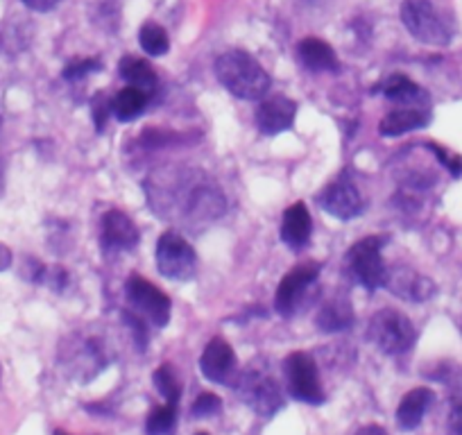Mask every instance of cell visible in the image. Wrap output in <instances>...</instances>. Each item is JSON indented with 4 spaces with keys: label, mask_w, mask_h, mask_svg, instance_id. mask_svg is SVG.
Returning a JSON list of instances; mask_svg holds the SVG:
<instances>
[{
    "label": "cell",
    "mask_w": 462,
    "mask_h": 435,
    "mask_svg": "<svg viewBox=\"0 0 462 435\" xmlns=\"http://www.w3.org/2000/svg\"><path fill=\"white\" fill-rule=\"evenodd\" d=\"M236 352L225 338H213L204 347L199 358V370L208 381L220 385H229L236 379Z\"/></svg>",
    "instance_id": "9a60e30c"
},
{
    "label": "cell",
    "mask_w": 462,
    "mask_h": 435,
    "mask_svg": "<svg viewBox=\"0 0 462 435\" xmlns=\"http://www.w3.org/2000/svg\"><path fill=\"white\" fill-rule=\"evenodd\" d=\"M28 10L32 12H42V14H46V12H52L57 5H60L61 0H21Z\"/></svg>",
    "instance_id": "836d02e7"
},
{
    "label": "cell",
    "mask_w": 462,
    "mask_h": 435,
    "mask_svg": "<svg viewBox=\"0 0 462 435\" xmlns=\"http://www.w3.org/2000/svg\"><path fill=\"white\" fill-rule=\"evenodd\" d=\"M283 375H286V388L292 399L310 403V406L324 403L327 394H324L322 384H319L318 363L313 361L310 354L292 352L283 361Z\"/></svg>",
    "instance_id": "ba28073f"
},
{
    "label": "cell",
    "mask_w": 462,
    "mask_h": 435,
    "mask_svg": "<svg viewBox=\"0 0 462 435\" xmlns=\"http://www.w3.org/2000/svg\"><path fill=\"white\" fill-rule=\"evenodd\" d=\"M356 435H390L383 426H376V424H367L363 429L356 430Z\"/></svg>",
    "instance_id": "d590c367"
},
{
    "label": "cell",
    "mask_w": 462,
    "mask_h": 435,
    "mask_svg": "<svg viewBox=\"0 0 462 435\" xmlns=\"http://www.w3.org/2000/svg\"><path fill=\"white\" fill-rule=\"evenodd\" d=\"M152 381H154V388H157V393L162 394L168 403L180 402L181 384H180V379H177V375H175V370H172L171 363H163L162 367H157L152 375Z\"/></svg>",
    "instance_id": "484cf974"
},
{
    "label": "cell",
    "mask_w": 462,
    "mask_h": 435,
    "mask_svg": "<svg viewBox=\"0 0 462 435\" xmlns=\"http://www.w3.org/2000/svg\"><path fill=\"white\" fill-rule=\"evenodd\" d=\"M379 91L383 93L388 100L399 102V105H406V106H426L429 105V96H426L424 88H421L420 84L412 82V79H408L406 75H402V73L390 75V78L381 84Z\"/></svg>",
    "instance_id": "7402d4cb"
},
{
    "label": "cell",
    "mask_w": 462,
    "mask_h": 435,
    "mask_svg": "<svg viewBox=\"0 0 462 435\" xmlns=\"http://www.w3.org/2000/svg\"><path fill=\"white\" fill-rule=\"evenodd\" d=\"M148 102H150L148 93L141 91V88L136 87H125L116 93L114 100H111V112L116 114L118 121L130 123V121H136V118L145 112Z\"/></svg>",
    "instance_id": "cb8c5ba5"
},
{
    "label": "cell",
    "mask_w": 462,
    "mask_h": 435,
    "mask_svg": "<svg viewBox=\"0 0 462 435\" xmlns=\"http://www.w3.org/2000/svg\"><path fill=\"white\" fill-rule=\"evenodd\" d=\"M125 292L132 309L139 315H143V318L148 319V322H152L154 327L163 329V327L171 322V297L163 291H159L152 282L139 277V274H132L125 283Z\"/></svg>",
    "instance_id": "30bf717a"
},
{
    "label": "cell",
    "mask_w": 462,
    "mask_h": 435,
    "mask_svg": "<svg viewBox=\"0 0 462 435\" xmlns=\"http://www.w3.org/2000/svg\"><path fill=\"white\" fill-rule=\"evenodd\" d=\"M402 21L408 32L426 46H448L453 28L433 0H403Z\"/></svg>",
    "instance_id": "277c9868"
},
{
    "label": "cell",
    "mask_w": 462,
    "mask_h": 435,
    "mask_svg": "<svg viewBox=\"0 0 462 435\" xmlns=\"http://www.w3.org/2000/svg\"><path fill=\"white\" fill-rule=\"evenodd\" d=\"M150 204L166 220H180L189 229L216 223L225 213L226 202L216 184L204 172L190 168H166L150 175Z\"/></svg>",
    "instance_id": "6da1fadb"
},
{
    "label": "cell",
    "mask_w": 462,
    "mask_h": 435,
    "mask_svg": "<svg viewBox=\"0 0 462 435\" xmlns=\"http://www.w3.org/2000/svg\"><path fill=\"white\" fill-rule=\"evenodd\" d=\"M177 421V403H166V406L154 408L145 420V433L148 435H166L171 433Z\"/></svg>",
    "instance_id": "4316f807"
},
{
    "label": "cell",
    "mask_w": 462,
    "mask_h": 435,
    "mask_svg": "<svg viewBox=\"0 0 462 435\" xmlns=\"http://www.w3.org/2000/svg\"><path fill=\"white\" fill-rule=\"evenodd\" d=\"M297 57H300V64L310 73H336L340 69L333 48L322 39L309 37L297 43Z\"/></svg>",
    "instance_id": "d6986e66"
},
{
    "label": "cell",
    "mask_w": 462,
    "mask_h": 435,
    "mask_svg": "<svg viewBox=\"0 0 462 435\" xmlns=\"http://www.w3.org/2000/svg\"><path fill=\"white\" fill-rule=\"evenodd\" d=\"M118 73H121V78L125 79L130 87L141 88V91H145L148 96H152V93L157 91V73H154L152 66L145 60H141V57H123L121 64H118Z\"/></svg>",
    "instance_id": "603a6c76"
},
{
    "label": "cell",
    "mask_w": 462,
    "mask_h": 435,
    "mask_svg": "<svg viewBox=\"0 0 462 435\" xmlns=\"http://www.w3.org/2000/svg\"><path fill=\"white\" fill-rule=\"evenodd\" d=\"M385 241H388V238L376 236V234L374 236H365L349 250V256H346L354 279H356L365 291L383 288L388 265H385L381 250H383Z\"/></svg>",
    "instance_id": "9c48e42d"
},
{
    "label": "cell",
    "mask_w": 462,
    "mask_h": 435,
    "mask_svg": "<svg viewBox=\"0 0 462 435\" xmlns=\"http://www.w3.org/2000/svg\"><path fill=\"white\" fill-rule=\"evenodd\" d=\"M383 288H388L393 295L402 297L406 301H429L435 295V283L426 274L408 268V265H394L385 273Z\"/></svg>",
    "instance_id": "5bb4252c"
},
{
    "label": "cell",
    "mask_w": 462,
    "mask_h": 435,
    "mask_svg": "<svg viewBox=\"0 0 462 435\" xmlns=\"http://www.w3.org/2000/svg\"><path fill=\"white\" fill-rule=\"evenodd\" d=\"M139 43L143 48L145 55L162 57L171 51V39L168 32L157 23H145L139 32Z\"/></svg>",
    "instance_id": "d4e9b609"
},
{
    "label": "cell",
    "mask_w": 462,
    "mask_h": 435,
    "mask_svg": "<svg viewBox=\"0 0 462 435\" xmlns=\"http://www.w3.org/2000/svg\"><path fill=\"white\" fill-rule=\"evenodd\" d=\"M319 274L318 264H304L292 268L286 277L282 279L277 288V295H274V309H277L279 315L283 318H291L297 310L300 301L304 300L306 291L315 283Z\"/></svg>",
    "instance_id": "7c38bea8"
},
{
    "label": "cell",
    "mask_w": 462,
    "mask_h": 435,
    "mask_svg": "<svg viewBox=\"0 0 462 435\" xmlns=\"http://www.w3.org/2000/svg\"><path fill=\"white\" fill-rule=\"evenodd\" d=\"M10 265H12V250L5 245V243H0V273H5Z\"/></svg>",
    "instance_id": "e575fe53"
},
{
    "label": "cell",
    "mask_w": 462,
    "mask_h": 435,
    "mask_svg": "<svg viewBox=\"0 0 462 435\" xmlns=\"http://www.w3.org/2000/svg\"><path fill=\"white\" fill-rule=\"evenodd\" d=\"M234 388H236L241 402L250 406L256 415L265 417V420L277 415L283 408L282 388L268 372L259 370V367H247L241 375H236Z\"/></svg>",
    "instance_id": "8992f818"
},
{
    "label": "cell",
    "mask_w": 462,
    "mask_h": 435,
    "mask_svg": "<svg viewBox=\"0 0 462 435\" xmlns=\"http://www.w3.org/2000/svg\"><path fill=\"white\" fill-rule=\"evenodd\" d=\"M109 112H111V100H106L105 93H97L96 100H93V123H96L97 132L105 130Z\"/></svg>",
    "instance_id": "d6a6232c"
},
{
    "label": "cell",
    "mask_w": 462,
    "mask_h": 435,
    "mask_svg": "<svg viewBox=\"0 0 462 435\" xmlns=\"http://www.w3.org/2000/svg\"><path fill=\"white\" fill-rule=\"evenodd\" d=\"M429 123L430 112L426 106H402V109L385 114L379 125V132L383 136H402L408 134V132L424 130Z\"/></svg>",
    "instance_id": "ffe728a7"
},
{
    "label": "cell",
    "mask_w": 462,
    "mask_h": 435,
    "mask_svg": "<svg viewBox=\"0 0 462 435\" xmlns=\"http://www.w3.org/2000/svg\"><path fill=\"white\" fill-rule=\"evenodd\" d=\"M435 393L430 388H412L411 393L403 394V399L399 402L397 408V424L402 426L403 430H415L417 426L421 424L424 420L426 411L430 408L433 403Z\"/></svg>",
    "instance_id": "44dd1931"
},
{
    "label": "cell",
    "mask_w": 462,
    "mask_h": 435,
    "mask_svg": "<svg viewBox=\"0 0 462 435\" xmlns=\"http://www.w3.org/2000/svg\"><path fill=\"white\" fill-rule=\"evenodd\" d=\"M354 309L349 297L333 295L324 301L315 315V324L324 334H340V331L352 329L354 327Z\"/></svg>",
    "instance_id": "e0dca14e"
},
{
    "label": "cell",
    "mask_w": 462,
    "mask_h": 435,
    "mask_svg": "<svg viewBox=\"0 0 462 435\" xmlns=\"http://www.w3.org/2000/svg\"><path fill=\"white\" fill-rule=\"evenodd\" d=\"M139 245V229L134 220L123 211H106L102 216L100 227V247L105 255H118L130 252Z\"/></svg>",
    "instance_id": "4fadbf2b"
},
{
    "label": "cell",
    "mask_w": 462,
    "mask_h": 435,
    "mask_svg": "<svg viewBox=\"0 0 462 435\" xmlns=\"http://www.w3.org/2000/svg\"><path fill=\"white\" fill-rule=\"evenodd\" d=\"M310 232H313V220L304 202H295L283 211L282 218V241L291 250H301L309 245Z\"/></svg>",
    "instance_id": "ac0fdd59"
},
{
    "label": "cell",
    "mask_w": 462,
    "mask_h": 435,
    "mask_svg": "<svg viewBox=\"0 0 462 435\" xmlns=\"http://www.w3.org/2000/svg\"><path fill=\"white\" fill-rule=\"evenodd\" d=\"M426 148H429L430 153H433L435 157L439 159V163H442V166L447 168L448 172H451V177H460L462 175V157H460V154L448 153V150L439 148L438 143H426Z\"/></svg>",
    "instance_id": "1f68e13d"
},
{
    "label": "cell",
    "mask_w": 462,
    "mask_h": 435,
    "mask_svg": "<svg viewBox=\"0 0 462 435\" xmlns=\"http://www.w3.org/2000/svg\"><path fill=\"white\" fill-rule=\"evenodd\" d=\"M5 189V168H3V162H0V193Z\"/></svg>",
    "instance_id": "8d00e7d4"
},
{
    "label": "cell",
    "mask_w": 462,
    "mask_h": 435,
    "mask_svg": "<svg viewBox=\"0 0 462 435\" xmlns=\"http://www.w3.org/2000/svg\"><path fill=\"white\" fill-rule=\"evenodd\" d=\"M367 338L372 340L379 352L388 356H402L411 352L417 340L415 324L408 315L397 309H381L376 310L367 324Z\"/></svg>",
    "instance_id": "3957f363"
},
{
    "label": "cell",
    "mask_w": 462,
    "mask_h": 435,
    "mask_svg": "<svg viewBox=\"0 0 462 435\" xmlns=\"http://www.w3.org/2000/svg\"><path fill=\"white\" fill-rule=\"evenodd\" d=\"M447 435H462V381L456 385L447 417Z\"/></svg>",
    "instance_id": "f546056e"
},
{
    "label": "cell",
    "mask_w": 462,
    "mask_h": 435,
    "mask_svg": "<svg viewBox=\"0 0 462 435\" xmlns=\"http://www.w3.org/2000/svg\"><path fill=\"white\" fill-rule=\"evenodd\" d=\"M123 319L127 322V327H130L132 336H134V343L136 347L141 349V352H145V347H148V329H145V322L143 318H141L139 313H132V310H125L123 313Z\"/></svg>",
    "instance_id": "4dcf8cb0"
},
{
    "label": "cell",
    "mask_w": 462,
    "mask_h": 435,
    "mask_svg": "<svg viewBox=\"0 0 462 435\" xmlns=\"http://www.w3.org/2000/svg\"><path fill=\"white\" fill-rule=\"evenodd\" d=\"M216 78L231 96L241 100H263L273 84L263 66L243 51H229L217 57Z\"/></svg>",
    "instance_id": "7a4b0ae2"
},
{
    "label": "cell",
    "mask_w": 462,
    "mask_h": 435,
    "mask_svg": "<svg viewBox=\"0 0 462 435\" xmlns=\"http://www.w3.org/2000/svg\"><path fill=\"white\" fill-rule=\"evenodd\" d=\"M222 411V402L217 394L213 393H202L198 399H195L193 408H190V415L198 417V420H204V417H213Z\"/></svg>",
    "instance_id": "f1b7e54d"
},
{
    "label": "cell",
    "mask_w": 462,
    "mask_h": 435,
    "mask_svg": "<svg viewBox=\"0 0 462 435\" xmlns=\"http://www.w3.org/2000/svg\"><path fill=\"white\" fill-rule=\"evenodd\" d=\"M154 261H157V270L162 273V277L171 279V282H189L198 268V256H195L193 245L180 232L162 234L157 252H154Z\"/></svg>",
    "instance_id": "52a82bcc"
},
{
    "label": "cell",
    "mask_w": 462,
    "mask_h": 435,
    "mask_svg": "<svg viewBox=\"0 0 462 435\" xmlns=\"http://www.w3.org/2000/svg\"><path fill=\"white\" fill-rule=\"evenodd\" d=\"M60 361L66 375L78 379L79 384H88L109 366V356H106V347L102 345V340H97L96 336L82 334L73 336L69 343L61 345Z\"/></svg>",
    "instance_id": "5b68a950"
},
{
    "label": "cell",
    "mask_w": 462,
    "mask_h": 435,
    "mask_svg": "<svg viewBox=\"0 0 462 435\" xmlns=\"http://www.w3.org/2000/svg\"><path fill=\"white\" fill-rule=\"evenodd\" d=\"M318 204L322 207V211L337 218V220H352V218L361 216L363 208H365V202H363V195L358 190V186L354 181L345 180V177L328 184L318 195Z\"/></svg>",
    "instance_id": "8fae6325"
},
{
    "label": "cell",
    "mask_w": 462,
    "mask_h": 435,
    "mask_svg": "<svg viewBox=\"0 0 462 435\" xmlns=\"http://www.w3.org/2000/svg\"><path fill=\"white\" fill-rule=\"evenodd\" d=\"M55 435H70V433H66V430H55Z\"/></svg>",
    "instance_id": "74e56055"
},
{
    "label": "cell",
    "mask_w": 462,
    "mask_h": 435,
    "mask_svg": "<svg viewBox=\"0 0 462 435\" xmlns=\"http://www.w3.org/2000/svg\"><path fill=\"white\" fill-rule=\"evenodd\" d=\"M297 116V105L291 100V97L274 96L268 97L259 105L256 109V125L263 134L277 136L282 132H288L295 123Z\"/></svg>",
    "instance_id": "2e32d148"
},
{
    "label": "cell",
    "mask_w": 462,
    "mask_h": 435,
    "mask_svg": "<svg viewBox=\"0 0 462 435\" xmlns=\"http://www.w3.org/2000/svg\"><path fill=\"white\" fill-rule=\"evenodd\" d=\"M195 435H208V433H195Z\"/></svg>",
    "instance_id": "f35d334b"
},
{
    "label": "cell",
    "mask_w": 462,
    "mask_h": 435,
    "mask_svg": "<svg viewBox=\"0 0 462 435\" xmlns=\"http://www.w3.org/2000/svg\"><path fill=\"white\" fill-rule=\"evenodd\" d=\"M100 69H102V61L96 60V57H88V60H75L64 69V79H69V82H78V79L87 78V75L97 73Z\"/></svg>",
    "instance_id": "83f0119b"
}]
</instances>
